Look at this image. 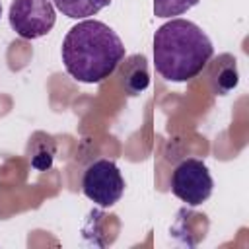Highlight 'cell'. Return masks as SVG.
<instances>
[{"label": "cell", "instance_id": "cell-6", "mask_svg": "<svg viewBox=\"0 0 249 249\" xmlns=\"http://www.w3.org/2000/svg\"><path fill=\"white\" fill-rule=\"evenodd\" d=\"M121 78L123 88L128 95H138L150 86V74H148V62L144 54H132L126 60L121 62Z\"/></svg>", "mask_w": 249, "mask_h": 249}, {"label": "cell", "instance_id": "cell-2", "mask_svg": "<svg viewBox=\"0 0 249 249\" xmlns=\"http://www.w3.org/2000/svg\"><path fill=\"white\" fill-rule=\"evenodd\" d=\"M214 54L208 35L189 19H169L154 33L156 70L167 82H189Z\"/></svg>", "mask_w": 249, "mask_h": 249}, {"label": "cell", "instance_id": "cell-3", "mask_svg": "<svg viewBox=\"0 0 249 249\" xmlns=\"http://www.w3.org/2000/svg\"><path fill=\"white\" fill-rule=\"evenodd\" d=\"M82 191L91 202L107 208L121 200L124 193V179L115 161L97 160L86 167L82 177Z\"/></svg>", "mask_w": 249, "mask_h": 249}, {"label": "cell", "instance_id": "cell-7", "mask_svg": "<svg viewBox=\"0 0 249 249\" xmlns=\"http://www.w3.org/2000/svg\"><path fill=\"white\" fill-rule=\"evenodd\" d=\"M208 82H210V88L216 95H226L228 91H231L237 82H239V76H237V64H235V58L231 54H222L218 56L212 64H210V72H208Z\"/></svg>", "mask_w": 249, "mask_h": 249}, {"label": "cell", "instance_id": "cell-1", "mask_svg": "<svg viewBox=\"0 0 249 249\" xmlns=\"http://www.w3.org/2000/svg\"><path fill=\"white\" fill-rule=\"evenodd\" d=\"M66 72L82 84H99L109 78L124 58L121 37L103 21L84 19L70 27L62 41Z\"/></svg>", "mask_w": 249, "mask_h": 249}, {"label": "cell", "instance_id": "cell-5", "mask_svg": "<svg viewBox=\"0 0 249 249\" xmlns=\"http://www.w3.org/2000/svg\"><path fill=\"white\" fill-rule=\"evenodd\" d=\"M8 18L21 39H39L54 27L56 12L53 0H14Z\"/></svg>", "mask_w": 249, "mask_h": 249}, {"label": "cell", "instance_id": "cell-4", "mask_svg": "<svg viewBox=\"0 0 249 249\" xmlns=\"http://www.w3.org/2000/svg\"><path fill=\"white\" fill-rule=\"evenodd\" d=\"M214 181L202 160L187 158L183 160L171 175V193L189 206H198L206 202L212 195Z\"/></svg>", "mask_w": 249, "mask_h": 249}, {"label": "cell", "instance_id": "cell-10", "mask_svg": "<svg viewBox=\"0 0 249 249\" xmlns=\"http://www.w3.org/2000/svg\"><path fill=\"white\" fill-rule=\"evenodd\" d=\"M0 16H2V2H0Z\"/></svg>", "mask_w": 249, "mask_h": 249}, {"label": "cell", "instance_id": "cell-9", "mask_svg": "<svg viewBox=\"0 0 249 249\" xmlns=\"http://www.w3.org/2000/svg\"><path fill=\"white\" fill-rule=\"evenodd\" d=\"M196 4H198V0H154V16L156 18L181 16Z\"/></svg>", "mask_w": 249, "mask_h": 249}, {"label": "cell", "instance_id": "cell-8", "mask_svg": "<svg viewBox=\"0 0 249 249\" xmlns=\"http://www.w3.org/2000/svg\"><path fill=\"white\" fill-rule=\"evenodd\" d=\"M53 4L66 18L84 19L101 12L105 6L111 4V0H53Z\"/></svg>", "mask_w": 249, "mask_h": 249}]
</instances>
